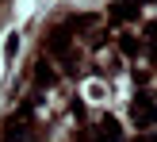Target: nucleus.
<instances>
[{
	"mask_svg": "<svg viewBox=\"0 0 157 142\" xmlns=\"http://www.w3.org/2000/svg\"><path fill=\"white\" fill-rule=\"evenodd\" d=\"M84 96H88L92 104H104L107 92H104V85H100V81H88V85H84Z\"/></svg>",
	"mask_w": 157,
	"mask_h": 142,
	"instance_id": "obj_1",
	"label": "nucleus"
}]
</instances>
